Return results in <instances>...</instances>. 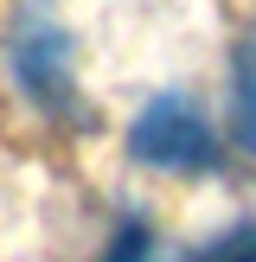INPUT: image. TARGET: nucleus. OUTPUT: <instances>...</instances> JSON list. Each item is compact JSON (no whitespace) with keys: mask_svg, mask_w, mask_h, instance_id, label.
<instances>
[{"mask_svg":"<svg viewBox=\"0 0 256 262\" xmlns=\"http://www.w3.org/2000/svg\"><path fill=\"white\" fill-rule=\"evenodd\" d=\"M109 262H147V230L128 224L122 237H115V256H109Z\"/></svg>","mask_w":256,"mask_h":262,"instance_id":"39448f33","label":"nucleus"},{"mask_svg":"<svg viewBox=\"0 0 256 262\" xmlns=\"http://www.w3.org/2000/svg\"><path fill=\"white\" fill-rule=\"evenodd\" d=\"M128 154L141 166H160V173H205V166H218V135L179 90H166L135 115Z\"/></svg>","mask_w":256,"mask_h":262,"instance_id":"f257e3e1","label":"nucleus"},{"mask_svg":"<svg viewBox=\"0 0 256 262\" xmlns=\"http://www.w3.org/2000/svg\"><path fill=\"white\" fill-rule=\"evenodd\" d=\"M192 262H256V224H243V230H230V237L205 243Z\"/></svg>","mask_w":256,"mask_h":262,"instance_id":"20e7f679","label":"nucleus"},{"mask_svg":"<svg viewBox=\"0 0 256 262\" xmlns=\"http://www.w3.org/2000/svg\"><path fill=\"white\" fill-rule=\"evenodd\" d=\"M237 141L256 154V26L237 45Z\"/></svg>","mask_w":256,"mask_h":262,"instance_id":"7ed1b4c3","label":"nucleus"},{"mask_svg":"<svg viewBox=\"0 0 256 262\" xmlns=\"http://www.w3.org/2000/svg\"><path fill=\"white\" fill-rule=\"evenodd\" d=\"M7 64L19 77V90L45 109H64L71 102V38L45 19V13H26L13 26V45H7Z\"/></svg>","mask_w":256,"mask_h":262,"instance_id":"f03ea898","label":"nucleus"}]
</instances>
